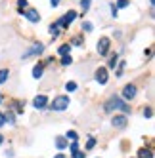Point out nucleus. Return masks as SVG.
Returning <instances> with one entry per match:
<instances>
[{
	"label": "nucleus",
	"mask_w": 155,
	"mask_h": 158,
	"mask_svg": "<svg viewBox=\"0 0 155 158\" xmlns=\"http://www.w3.org/2000/svg\"><path fill=\"white\" fill-rule=\"evenodd\" d=\"M113 109H121V110H125V112H130V107H128L121 97H117V95H113V97L105 103V110H113Z\"/></svg>",
	"instance_id": "f257e3e1"
},
{
	"label": "nucleus",
	"mask_w": 155,
	"mask_h": 158,
	"mask_svg": "<svg viewBox=\"0 0 155 158\" xmlns=\"http://www.w3.org/2000/svg\"><path fill=\"white\" fill-rule=\"evenodd\" d=\"M69 103H71V101H69V97L60 95V97H56V99H54L52 109H54V110H65V109L69 107Z\"/></svg>",
	"instance_id": "f03ea898"
},
{
	"label": "nucleus",
	"mask_w": 155,
	"mask_h": 158,
	"mask_svg": "<svg viewBox=\"0 0 155 158\" xmlns=\"http://www.w3.org/2000/svg\"><path fill=\"white\" fill-rule=\"evenodd\" d=\"M75 17H77V12H71V10H69V14H65V15H63V17H61L60 21H58L56 25H58V27H63V29H65V27H69V25L73 23V21H75Z\"/></svg>",
	"instance_id": "7ed1b4c3"
},
{
	"label": "nucleus",
	"mask_w": 155,
	"mask_h": 158,
	"mask_svg": "<svg viewBox=\"0 0 155 158\" xmlns=\"http://www.w3.org/2000/svg\"><path fill=\"white\" fill-rule=\"evenodd\" d=\"M134 95H136V86L134 84H126L123 88V97L125 99H134Z\"/></svg>",
	"instance_id": "20e7f679"
},
{
	"label": "nucleus",
	"mask_w": 155,
	"mask_h": 158,
	"mask_svg": "<svg viewBox=\"0 0 155 158\" xmlns=\"http://www.w3.org/2000/svg\"><path fill=\"white\" fill-rule=\"evenodd\" d=\"M21 14H23L29 21H33V23H38V21H40V15H38L37 10H23Z\"/></svg>",
	"instance_id": "39448f33"
},
{
	"label": "nucleus",
	"mask_w": 155,
	"mask_h": 158,
	"mask_svg": "<svg viewBox=\"0 0 155 158\" xmlns=\"http://www.w3.org/2000/svg\"><path fill=\"white\" fill-rule=\"evenodd\" d=\"M109 44H111V42H109V38H100V42H98V52H100V55H105L107 53V50H109Z\"/></svg>",
	"instance_id": "423d86ee"
},
{
	"label": "nucleus",
	"mask_w": 155,
	"mask_h": 158,
	"mask_svg": "<svg viewBox=\"0 0 155 158\" xmlns=\"http://www.w3.org/2000/svg\"><path fill=\"white\" fill-rule=\"evenodd\" d=\"M111 122H113V126H115V128H125V126H126V122H128V118H126L125 114H115Z\"/></svg>",
	"instance_id": "0eeeda50"
},
{
	"label": "nucleus",
	"mask_w": 155,
	"mask_h": 158,
	"mask_svg": "<svg viewBox=\"0 0 155 158\" xmlns=\"http://www.w3.org/2000/svg\"><path fill=\"white\" fill-rule=\"evenodd\" d=\"M96 80L100 84H105L107 82V69H105V67H100V69L96 71Z\"/></svg>",
	"instance_id": "6e6552de"
},
{
	"label": "nucleus",
	"mask_w": 155,
	"mask_h": 158,
	"mask_svg": "<svg viewBox=\"0 0 155 158\" xmlns=\"http://www.w3.org/2000/svg\"><path fill=\"white\" fill-rule=\"evenodd\" d=\"M46 103H48L46 95H37V97H35V101H33L35 109H44V107H46Z\"/></svg>",
	"instance_id": "1a4fd4ad"
},
{
	"label": "nucleus",
	"mask_w": 155,
	"mask_h": 158,
	"mask_svg": "<svg viewBox=\"0 0 155 158\" xmlns=\"http://www.w3.org/2000/svg\"><path fill=\"white\" fill-rule=\"evenodd\" d=\"M42 71H44V65H42V63L35 65V69H33V76H35V78H40V76H42Z\"/></svg>",
	"instance_id": "9d476101"
},
{
	"label": "nucleus",
	"mask_w": 155,
	"mask_h": 158,
	"mask_svg": "<svg viewBox=\"0 0 155 158\" xmlns=\"http://www.w3.org/2000/svg\"><path fill=\"white\" fill-rule=\"evenodd\" d=\"M138 156H140V158H153V152H151L149 149H140Z\"/></svg>",
	"instance_id": "9b49d317"
},
{
	"label": "nucleus",
	"mask_w": 155,
	"mask_h": 158,
	"mask_svg": "<svg viewBox=\"0 0 155 158\" xmlns=\"http://www.w3.org/2000/svg\"><path fill=\"white\" fill-rule=\"evenodd\" d=\"M56 145H58V149H67V141L63 137H56Z\"/></svg>",
	"instance_id": "f8f14e48"
},
{
	"label": "nucleus",
	"mask_w": 155,
	"mask_h": 158,
	"mask_svg": "<svg viewBox=\"0 0 155 158\" xmlns=\"http://www.w3.org/2000/svg\"><path fill=\"white\" fill-rule=\"evenodd\" d=\"M58 53H60V55H69V44H63V46H60Z\"/></svg>",
	"instance_id": "ddd939ff"
},
{
	"label": "nucleus",
	"mask_w": 155,
	"mask_h": 158,
	"mask_svg": "<svg viewBox=\"0 0 155 158\" xmlns=\"http://www.w3.org/2000/svg\"><path fill=\"white\" fill-rule=\"evenodd\" d=\"M8 74H10V73H8L6 69H2V71H0V84H4V82L8 80Z\"/></svg>",
	"instance_id": "4468645a"
},
{
	"label": "nucleus",
	"mask_w": 155,
	"mask_h": 158,
	"mask_svg": "<svg viewBox=\"0 0 155 158\" xmlns=\"http://www.w3.org/2000/svg\"><path fill=\"white\" fill-rule=\"evenodd\" d=\"M65 137H67V139H71V141H77V137H79V135H77V131H67V133H65Z\"/></svg>",
	"instance_id": "2eb2a0df"
},
{
	"label": "nucleus",
	"mask_w": 155,
	"mask_h": 158,
	"mask_svg": "<svg viewBox=\"0 0 155 158\" xmlns=\"http://www.w3.org/2000/svg\"><path fill=\"white\" fill-rule=\"evenodd\" d=\"M65 89H67V92H75V89H77V82H67V84H65Z\"/></svg>",
	"instance_id": "dca6fc26"
},
{
	"label": "nucleus",
	"mask_w": 155,
	"mask_h": 158,
	"mask_svg": "<svg viewBox=\"0 0 155 158\" xmlns=\"http://www.w3.org/2000/svg\"><path fill=\"white\" fill-rule=\"evenodd\" d=\"M4 122L14 124V112H6V114H4Z\"/></svg>",
	"instance_id": "f3484780"
},
{
	"label": "nucleus",
	"mask_w": 155,
	"mask_h": 158,
	"mask_svg": "<svg viewBox=\"0 0 155 158\" xmlns=\"http://www.w3.org/2000/svg\"><path fill=\"white\" fill-rule=\"evenodd\" d=\"M71 63H73V57H71V55H63L61 65H71Z\"/></svg>",
	"instance_id": "a211bd4d"
},
{
	"label": "nucleus",
	"mask_w": 155,
	"mask_h": 158,
	"mask_svg": "<svg viewBox=\"0 0 155 158\" xmlns=\"http://www.w3.org/2000/svg\"><path fill=\"white\" fill-rule=\"evenodd\" d=\"M144 116H146V118H151V116H153V109H151V107L144 109Z\"/></svg>",
	"instance_id": "6ab92c4d"
},
{
	"label": "nucleus",
	"mask_w": 155,
	"mask_h": 158,
	"mask_svg": "<svg viewBox=\"0 0 155 158\" xmlns=\"http://www.w3.org/2000/svg\"><path fill=\"white\" fill-rule=\"evenodd\" d=\"M82 29H84V31H86V32H90V31H92V29H94V25H92V23H90V21H86V23H82Z\"/></svg>",
	"instance_id": "aec40b11"
},
{
	"label": "nucleus",
	"mask_w": 155,
	"mask_h": 158,
	"mask_svg": "<svg viewBox=\"0 0 155 158\" xmlns=\"http://www.w3.org/2000/svg\"><path fill=\"white\" fill-rule=\"evenodd\" d=\"M17 8L23 12V8H27V0H17Z\"/></svg>",
	"instance_id": "412c9836"
},
{
	"label": "nucleus",
	"mask_w": 155,
	"mask_h": 158,
	"mask_svg": "<svg viewBox=\"0 0 155 158\" xmlns=\"http://www.w3.org/2000/svg\"><path fill=\"white\" fill-rule=\"evenodd\" d=\"M81 4H82V12H86L90 8V0H81Z\"/></svg>",
	"instance_id": "4be33fe9"
},
{
	"label": "nucleus",
	"mask_w": 155,
	"mask_h": 158,
	"mask_svg": "<svg viewBox=\"0 0 155 158\" xmlns=\"http://www.w3.org/2000/svg\"><path fill=\"white\" fill-rule=\"evenodd\" d=\"M69 151H71V152H77V151H79V145H77V141H73V143L69 145Z\"/></svg>",
	"instance_id": "5701e85b"
},
{
	"label": "nucleus",
	"mask_w": 155,
	"mask_h": 158,
	"mask_svg": "<svg viewBox=\"0 0 155 158\" xmlns=\"http://www.w3.org/2000/svg\"><path fill=\"white\" fill-rule=\"evenodd\" d=\"M94 145H96V139H88V143H86V149L90 151V149H94Z\"/></svg>",
	"instance_id": "b1692460"
},
{
	"label": "nucleus",
	"mask_w": 155,
	"mask_h": 158,
	"mask_svg": "<svg viewBox=\"0 0 155 158\" xmlns=\"http://www.w3.org/2000/svg\"><path fill=\"white\" fill-rule=\"evenodd\" d=\"M81 44H82V38L81 36H75L73 38V46H81Z\"/></svg>",
	"instance_id": "393cba45"
},
{
	"label": "nucleus",
	"mask_w": 155,
	"mask_h": 158,
	"mask_svg": "<svg viewBox=\"0 0 155 158\" xmlns=\"http://www.w3.org/2000/svg\"><path fill=\"white\" fill-rule=\"evenodd\" d=\"M117 61H119V57H117V55H113V57L109 59V67H115V65H117Z\"/></svg>",
	"instance_id": "a878e982"
},
{
	"label": "nucleus",
	"mask_w": 155,
	"mask_h": 158,
	"mask_svg": "<svg viewBox=\"0 0 155 158\" xmlns=\"http://www.w3.org/2000/svg\"><path fill=\"white\" fill-rule=\"evenodd\" d=\"M117 6H119V8H125V6H128V0H119V2H117Z\"/></svg>",
	"instance_id": "bb28decb"
},
{
	"label": "nucleus",
	"mask_w": 155,
	"mask_h": 158,
	"mask_svg": "<svg viewBox=\"0 0 155 158\" xmlns=\"http://www.w3.org/2000/svg\"><path fill=\"white\" fill-rule=\"evenodd\" d=\"M73 158H84V152H81V151H77V152H73Z\"/></svg>",
	"instance_id": "cd10ccee"
},
{
	"label": "nucleus",
	"mask_w": 155,
	"mask_h": 158,
	"mask_svg": "<svg viewBox=\"0 0 155 158\" xmlns=\"http://www.w3.org/2000/svg\"><path fill=\"white\" fill-rule=\"evenodd\" d=\"M123 67H125V63H121V67L117 69V76H121V74H123Z\"/></svg>",
	"instance_id": "c85d7f7f"
},
{
	"label": "nucleus",
	"mask_w": 155,
	"mask_h": 158,
	"mask_svg": "<svg viewBox=\"0 0 155 158\" xmlns=\"http://www.w3.org/2000/svg\"><path fill=\"white\" fill-rule=\"evenodd\" d=\"M2 126H4V114L0 112V128H2Z\"/></svg>",
	"instance_id": "c756f323"
},
{
	"label": "nucleus",
	"mask_w": 155,
	"mask_h": 158,
	"mask_svg": "<svg viewBox=\"0 0 155 158\" xmlns=\"http://www.w3.org/2000/svg\"><path fill=\"white\" fill-rule=\"evenodd\" d=\"M50 4H52V6H54V8H56V6H58V4H60V0H50Z\"/></svg>",
	"instance_id": "7c9ffc66"
},
{
	"label": "nucleus",
	"mask_w": 155,
	"mask_h": 158,
	"mask_svg": "<svg viewBox=\"0 0 155 158\" xmlns=\"http://www.w3.org/2000/svg\"><path fill=\"white\" fill-rule=\"evenodd\" d=\"M54 158H65V156L63 154H58V156H54Z\"/></svg>",
	"instance_id": "2f4dec72"
},
{
	"label": "nucleus",
	"mask_w": 155,
	"mask_h": 158,
	"mask_svg": "<svg viewBox=\"0 0 155 158\" xmlns=\"http://www.w3.org/2000/svg\"><path fill=\"white\" fill-rule=\"evenodd\" d=\"M2 141H4V137H2V135H0V145H2Z\"/></svg>",
	"instance_id": "473e14b6"
},
{
	"label": "nucleus",
	"mask_w": 155,
	"mask_h": 158,
	"mask_svg": "<svg viewBox=\"0 0 155 158\" xmlns=\"http://www.w3.org/2000/svg\"><path fill=\"white\" fill-rule=\"evenodd\" d=\"M0 103H2V97H0Z\"/></svg>",
	"instance_id": "72a5a7b5"
}]
</instances>
